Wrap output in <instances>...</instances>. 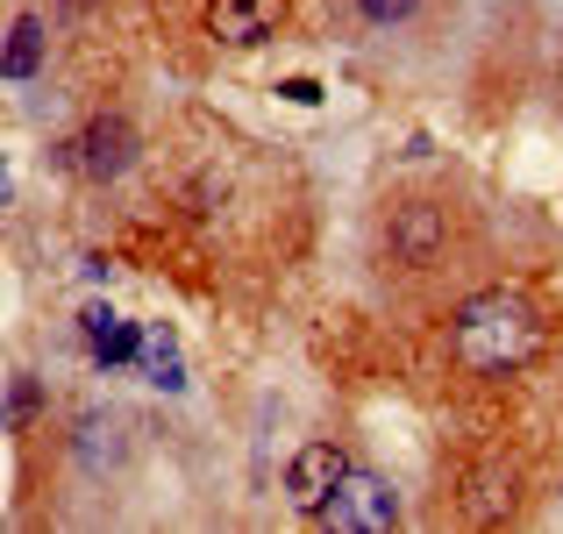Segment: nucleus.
Wrapping results in <instances>:
<instances>
[{
  "mask_svg": "<svg viewBox=\"0 0 563 534\" xmlns=\"http://www.w3.org/2000/svg\"><path fill=\"white\" fill-rule=\"evenodd\" d=\"M536 349H542V321L521 292H478V300H464L456 321H450V356L464 370H478V378H507V370H521Z\"/></svg>",
  "mask_w": 563,
  "mask_h": 534,
  "instance_id": "f257e3e1",
  "label": "nucleus"
},
{
  "mask_svg": "<svg viewBox=\"0 0 563 534\" xmlns=\"http://www.w3.org/2000/svg\"><path fill=\"white\" fill-rule=\"evenodd\" d=\"M321 521L335 534H385V527H399V492L385 478H372V470H350L335 485V499L321 507Z\"/></svg>",
  "mask_w": 563,
  "mask_h": 534,
  "instance_id": "f03ea898",
  "label": "nucleus"
},
{
  "mask_svg": "<svg viewBox=\"0 0 563 534\" xmlns=\"http://www.w3.org/2000/svg\"><path fill=\"white\" fill-rule=\"evenodd\" d=\"M350 478V456L335 449V442H307L300 456H292V470H286V499H292V513H321L335 499V485Z\"/></svg>",
  "mask_w": 563,
  "mask_h": 534,
  "instance_id": "7ed1b4c3",
  "label": "nucleus"
},
{
  "mask_svg": "<svg viewBox=\"0 0 563 534\" xmlns=\"http://www.w3.org/2000/svg\"><path fill=\"white\" fill-rule=\"evenodd\" d=\"M278 22H286V0H207V36L229 43V51L278 36Z\"/></svg>",
  "mask_w": 563,
  "mask_h": 534,
  "instance_id": "20e7f679",
  "label": "nucleus"
},
{
  "mask_svg": "<svg viewBox=\"0 0 563 534\" xmlns=\"http://www.w3.org/2000/svg\"><path fill=\"white\" fill-rule=\"evenodd\" d=\"M71 151H79L86 178H122L136 165V129H129L122 114H100V122H86V136L71 143Z\"/></svg>",
  "mask_w": 563,
  "mask_h": 534,
  "instance_id": "39448f33",
  "label": "nucleus"
},
{
  "mask_svg": "<svg viewBox=\"0 0 563 534\" xmlns=\"http://www.w3.org/2000/svg\"><path fill=\"white\" fill-rule=\"evenodd\" d=\"M393 249L407 264H428L442 249V207H428V200H413V207H399L393 214Z\"/></svg>",
  "mask_w": 563,
  "mask_h": 534,
  "instance_id": "423d86ee",
  "label": "nucleus"
},
{
  "mask_svg": "<svg viewBox=\"0 0 563 534\" xmlns=\"http://www.w3.org/2000/svg\"><path fill=\"white\" fill-rule=\"evenodd\" d=\"M136 364H143V378H151L157 392H186V356H179V335L172 329H143Z\"/></svg>",
  "mask_w": 563,
  "mask_h": 534,
  "instance_id": "0eeeda50",
  "label": "nucleus"
},
{
  "mask_svg": "<svg viewBox=\"0 0 563 534\" xmlns=\"http://www.w3.org/2000/svg\"><path fill=\"white\" fill-rule=\"evenodd\" d=\"M36 65H43V22L22 14V22L8 29V43H0V79H29Z\"/></svg>",
  "mask_w": 563,
  "mask_h": 534,
  "instance_id": "6e6552de",
  "label": "nucleus"
},
{
  "mask_svg": "<svg viewBox=\"0 0 563 534\" xmlns=\"http://www.w3.org/2000/svg\"><path fill=\"white\" fill-rule=\"evenodd\" d=\"M79 456L86 464H114V456H122V413H86L79 421Z\"/></svg>",
  "mask_w": 563,
  "mask_h": 534,
  "instance_id": "1a4fd4ad",
  "label": "nucleus"
},
{
  "mask_svg": "<svg viewBox=\"0 0 563 534\" xmlns=\"http://www.w3.org/2000/svg\"><path fill=\"white\" fill-rule=\"evenodd\" d=\"M93 349H100V364H129V356H136V349H143V329H129V321H114V329H108V335H100V343H93Z\"/></svg>",
  "mask_w": 563,
  "mask_h": 534,
  "instance_id": "9d476101",
  "label": "nucleus"
},
{
  "mask_svg": "<svg viewBox=\"0 0 563 534\" xmlns=\"http://www.w3.org/2000/svg\"><path fill=\"white\" fill-rule=\"evenodd\" d=\"M36 421V378H14L8 392V413H0V427H29Z\"/></svg>",
  "mask_w": 563,
  "mask_h": 534,
  "instance_id": "9b49d317",
  "label": "nucleus"
},
{
  "mask_svg": "<svg viewBox=\"0 0 563 534\" xmlns=\"http://www.w3.org/2000/svg\"><path fill=\"white\" fill-rule=\"evenodd\" d=\"M364 14H372V22H407L413 14V0H357Z\"/></svg>",
  "mask_w": 563,
  "mask_h": 534,
  "instance_id": "f8f14e48",
  "label": "nucleus"
},
{
  "mask_svg": "<svg viewBox=\"0 0 563 534\" xmlns=\"http://www.w3.org/2000/svg\"><path fill=\"white\" fill-rule=\"evenodd\" d=\"M278 93H286L292 108H314V100H321V86H314V79H286V86H278Z\"/></svg>",
  "mask_w": 563,
  "mask_h": 534,
  "instance_id": "ddd939ff",
  "label": "nucleus"
},
{
  "mask_svg": "<svg viewBox=\"0 0 563 534\" xmlns=\"http://www.w3.org/2000/svg\"><path fill=\"white\" fill-rule=\"evenodd\" d=\"M79 321H86V335H93V343H100V335H108V329H114V314H108V307H86V314H79Z\"/></svg>",
  "mask_w": 563,
  "mask_h": 534,
  "instance_id": "4468645a",
  "label": "nucleus"
},
{
  "mask_svg": "<svg viewBox=\"0 0 563 534\" xmlns=\"http://www.w3.org/2000/svg\"><path fill=\"white\" fill-rule=\"evenodd\" d=\"M0 200H8V165H0Z\"/></svg>",
  "mask_w": 563,
  "mask_h": 534,
  "instance_id": "2eb2a0df",
  "label": "nucleus"
}]
</instances>
